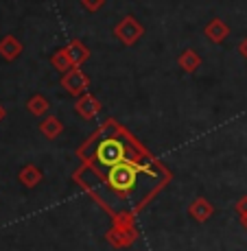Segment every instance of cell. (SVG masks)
I'll return each instance as SVG.
<instances>
[{"mask_svg": "<svg viewBox=\"0 0 247 251\" xmlns=\"http://www.w3.org/2000/svg\"><path fill=\"white\" fill-rule=\"evenodd\" d=\"M18 179H20L22 186L35 188L37 183L44 179V173H42V168H37L35 164H27V166L20 168V173H18Z\"/></svg>", "mask_w": 247, "mask_h": 251, "instance_id": "7", "label": "cell"}, {"mask_svg": "<svg viewBox=\"0 0 247 251\" xmlns=\"http://www.w3.org/2000/svg\"><path fill=\"white\" fill-rule=\"evenodd\" d=\"M66 52H68V57H70L72 66H81V64H83V61L90 57L88 46H83L79 40H72L70 44L66 46Z\"/></svg>", "mask_w": 247, "mask_h": 251, "instance_id": "10", "label": "cell"}, {"mask_svg": "<svg viewBox=\"0 0 247 251\" xmlns=\"http://www.w3.org/2000/svg\"><path fill=\"white\" fill-rule=\"evenodd\" d=\"M236 212H239V216H245L247 214V195L239 199V203H236Z\"/></svg>", "mask_w": 247, "mask_h": 251, "instance_id": "17", "label": "cell"}, {"mask_svg": "<svg viewBox=\"0 0 247 251\" xmlns=\"http://www.w3.org/2000/svg\"><path fill=\"white\" fill-rule=\"evenodd\" d=\"M239 50H241V55H243V57H245V59H247V40H243V42H241Z\"/></svg>", "mask_w": 247, "mask_h": 251, "instance_id": "18", "label": "cell"}, {"mask_svg": "<svg viewBox=\"0 0 247 251\" xmlns=\"http://www.w3.org/2000/svg\"><path fill=\"white\" fill-rule=\"evenodd\" d=\"M96 162L101 164L103 168H110L114 164L127 160V147L120 142L118 138H103L94 149Z\"/></svg>", "mask_w": 247, "mask_h": 251, "instance_id": "2", "label": "cell"}, {"mask_svg": "<svg viewBox=\"0 0 247 251\" xmlns=\"http://www.w3.org/2000/svg\"><path fill=\"white\" fill-rule=\"evenodd\" d=\"M20 52H22V44L13 35H7L0 40V55H2L7 61H13Z\"/></svg>", "mask_w": 247, "mask_h": 251, "instance_id": "9", "label": "cell"}, {"mask_svg": "<svg viewBox=\"0 0 247 251\" xmlns=\"http://www.w3.org/2000/svg\"><path fill=\"white\" fill-rule=\"evenodd\" d=\"M2 116H4V109H2V107H0V120H2Z\"/></svg>", "mask_w": 247, "mask_h": 251, "instance_id": "20", "label": "cell"}, {"mask_svg": "<svg viewBox=\"0 0 247 251\" xmlns=\"http://www.w3.org/2000/svg\"><path fill=\"white\" fill-rule=\"evenodd\" d=\"M114 33H116V37H118L123 44H127V46H132L136 40H138L140 35L144 33V28L140 26L138 22L134 20V18H125L123 22H118L116 24V28H114Z\"/></svg>", "mask_w": 247, "mask_h": 251, "instance_id": "4", "label": "cell"}, {"mask_svg": "<svg viewBox=\"0 0 247 251\" xmlns=\"http://www.w3.org/2000/svg\"><path fill=\"white\" fill-rule=\"evenodd\" d=\"M99 109H101L99 100H96L94 96H90V94L81 96V99L77 100V112H79L81 118H94V116L99 114Z\"/></svg>", "mask_w": 247, "mask_h": 251, "instance_id": "8", "label": "cell"}, {"mask_svg": "<svg viewBox=\"0 0 247 251\" xmlns=\"http://www.w3.org/2000/svg\"><path fill=\"white\" fill-rule=\"evenodd\" d=\"M241 225H243V229H247V214L241 216Z\"/></svg>", "mask_w": 247, "mask_h": 251, "instance_id": "19", "label": "cell"}, {"mask_svg": "<svg viewBox=\"0 0 247 251\" xmlns=\"http://www.w3.org/2000/svg\"><path fill=\"white\" fill-rule=\"evenodd\" d=\"M108 240L116 249L132 247L134 240H136V229L132 227V223H116L114 227L108 231Z\"/></svg>", "mask_w": 247, "mask_h": 251, "instance_id": "3", "label": "cell"}, {"mask_svg": "<svg viewBox=\"0 0 247 251\" xmlns=\"http://www.w3.org/2000/svg\"><path fill=\"white\" fill-rule=\"evenodd\" d=\"M199 64H201V59L195 50H184L180 55V66L186 72H195L197 68H199Z\"/></svg>", "mask_w": 247, "mask_h": 251, "instance_id": "13", "label": "cell"}, {"mask_svg": "<svg viewBox=\"0 0 247 251\" xmlns=\"http://www.w3.org/2000/svg\"><path fill=\"white\" fill-rule=\"evenodd\" d=\"M140 171H142V166L132 160H123L114 164V166H110L105 171V188L116 192L118 197H127L138 186Z\"/></svg>", "mask_w": 247, "mask_h": 251, "instance_id": "1", "label": "cell"}, {"mask_svg": "<svg viewBox=\"0 0 247 251\" xmlns=\"http://www.w3.org/2000/svg\"><path fill=\"white\" fill-rule=\"evenodd\" d=\"M227 33H230V28H227L221 20H212V22L206 26V35L210 37L212 42H223L225 37H227Z\"/></svg>", "mask_w": 247, "mask_h": 251, "instance_id": "12", "label": "cell"}, {"mask_svg": "<svg viewBox=\"0 0 247 251\" xmlns=\"http://www.w3.org/2000/svg\"><path fill=\"white\" fill-rule=\"evenodd\" d=\"M27 109L31 112L33 116H42V114H46V109H48V103H46V99L44 96H31L28 99V103H27Z\"/></svg>", "mask_w": 247, "mask_h": 251, "instance_id": "14", "label": "cell"}, {"mask_svg": "<svg viewBox=\"0 0 247 251\" xmlns=\"http://www.w3.org/2000/svg\"><path fill=\"white\" fill-rule=\"evenodd\" d=\"M103 2H105V0H81V4H83L88 11H96V9H99Z\"/></svg>", "mask_w": 247, "mask_h": 251, "instance_id": "16", "label": "cell"}, {"mask_svg": "<svg viewBox=\"0 0 247 251\" xmlns=\"http://www.w3.org/2000/svg\"><path fill=\"white\" fill-rule=\"evenodd\" d=\"M212 212H215V207H212V203L208 199H203V197H197V199L188 205V214H191L192 221H197V223H206L212 216Z\"/></svg>", "mask_w": 247, "mask_h": 251, "instance_id": "6", "label": "cell"}, {"mask_svg": "<svg viewBox=\"0 0 247 251\" xmlns=\"http://www.w3.org/2000/svg\"><path fill=\"white\" fill-rule=\"evenodd\" d=\"M61 83H64V88L70 92V94H81V92H83L85 88H88V76L83 75V72L81 70H70V72H66L64 75V81H61Z\"/></svg>", "mask_w": 247, "mask_h": 251, "instance_id": "5", "label": "cell"}, {"mask_svg": "<svg viewBox=\"0 0 247 251\" xmlns=\"http://www.w3.org/2000/svg\"><path fill=\"white\" fill-rule=\"evenodd\" d=\"M40 131L44 133L48 140H55V138H59L61 131H64V125H61L59 118H55V116H48L44 123L40 125Z\"/></svg>", "mask_w": 247, "mask_h": 251, "instance_id": "11", "label": "cell"}, {"mask_svg": "<svg viewBox=\"0 0 247 251\" xmlns=\"http://www.w3.org/2000/svg\"><path fill=\"white\" fill-rule=\"evenodd\" d=\"M53 66H55L57 70H61V72H70L72 68V61H70V57H68V52H66V48H61V50H57L55 55H53Z\"/></svg>", "mask_w": 247, "mask_h": 251, "instance_id": "15", "label": "cell"}]
</instances>
